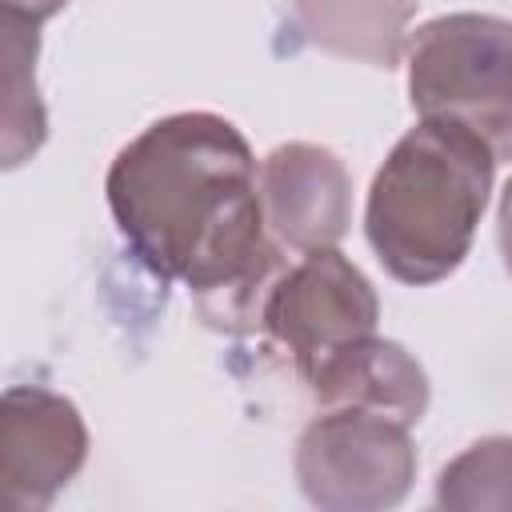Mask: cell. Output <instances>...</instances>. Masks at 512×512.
Returning a JSON list of instances; mask_svg holds the SVG:
<instances>
[{
	"instance_id": "1",
	"label": "cell",
	"mask_w": 512,
	"mask_h": 512,
	"mask_svg": "<svg viewBox=\"0 0 512 512\" xmlns=\"http://www.w3.org/2000/svg\"><path fill=\"white\" fill-rule=\"evenodd\" d=\"M108 208L128 248L184 284L204 320L248 332L284 272L244 132L216 112H176L128 140L108 168Z\"/></svg>"
},
{
	"instance_id": "2",
	"label": "cell",
	"mask_w": 512,
	"mask_h": 512,
	"mask_svg": "<svg viewBox=\"0 0 512 512\" xmlns=\"http://www.w3.org/2000/svg\"><path fill=\"white\" fill-rule=\"evenodd\" d=\"M496 152L464 124L420 120L376 168L364 232L388 276L436 284L460 268L484 216Z\"/></svg>"
},
{
	"instance_id": "3",
	"label": "cell",
	"mask_w": 512,
	"mask_h": 512,
	"mask_svg": "<svg viewBox=\"0 0 512 512\" xmlns=\"http://www.w3.org/2000/svg\"><path fill=\"white\" fill-rule=\"evenodd\" d=\"M408 96L420 120L472 128L512 160V24L484 12L436 16L408 40Z\"/></svg>"
},
{
	"instance_id": "4",
	"label": "cell",
	"mask_w": 512,
	"mask_h": 512,
	"mask_svg": "<svg viewBox=\"0 0 512 512\" xmlns=\"http://www.w3.org/2000/svg\"><path fill=\"white\" fill-rule=\"evenodd\" d=\"M376 316V292L364 272L336 248H316L284 264L256 312V328L280 344L296 376L312 384L332 360L376 336Z\"/></svg>"
},
{
	"instance_id": "5",
	"label": "cell",
	"mask_w": 512,
	"mask_h": 512,
	"mask_svg": "<svg viewBox=\"0 0 512 512\" xmlns=\"http://www.w3.org/2000/svg\"><path fill=\"white\" fill-rule=\"evenodd\" d=\"M412 424L380 408L340 404L316 416L296 444V476L312 504L332 512L392 508L416 476Z\"/></svg>"
},
{
	"instance_id": "6",
	"label": "cell",
	"mask_w": 512,
	"mask_h": 512,
	"mask_svg": "<svg viewBox=\"0 0 512 512\" xmlns=\"http://www.w3.org/2000/svg\"><path fill=\"white\" fill-rule=\"evenodd\" d=\"M88 432L72 400L48 388H8L0 424V480L12 508H44L76 476Z\"/></svg>"
},
{
	"instance_id": "7",
	"label": "cell",
	"mask_w": 512,
	"mask_h": 512,
	"mask_svg": "<svg viewBox=\"0 0 512 512\" xmlns=\"http://www.w3.org/2000/svg\"><path fill=\"white\" fill-rule=\"evenodd\" d=\"M348 172L316 144H280L260 164V200L280 248H332L348 228Z\"/></svg>"
},
{
	"instance_id": "8",
	"label": "cell",
	"mask_w": 512,
	"mask_h": 512,
	"mask_svg": "<svg viewBox=\"0 0 512 512\" xmlns=\"http://www.w3.org/2000/svg\"><path fill=\"white\" fill-rule=\"evenodd\" d=\"M308 392L324 408L340 404H360V408H380L388 416H400L404 424H416L428 408V380L420 364L392 340H364L340 360H332Z\"/></svg>"
},
{
	"instance_id": "9",
	"label": "cell",
	"mask_w": 512,
	"mask_h": 512,
	"mask_svg": "<svg viewBox=\"0 0 512 512\" xmlns=\"http://www.w3.org/2000/svg\"><path fill=\"white\" fill-rule=\"evenodd\" d=\"M300 32L336 56L396 68L416 0H292Z\"/></svg>"
},
{
	"instance_id": "10",
	"label": "cell",
	"mask_w": 512,
	"mask_h": 512,
	"mask_svg": "<svg viewBox=\"0 0 512 512\" xmlns=\"http://www.w3.org/2000/svg\"><path fill=\"white\" fill-rule=\"evenodd\" d=\"M436 500L460 512L512 508V436H488L464 448L440 472Z\"/></svg>"
},
{
	"instance_id": "11",
	"label": "cell",
	"mask_w": 512,
	"mask_h": 512,
	"mask_svg": "<svg viewBox=\"0 0 512 512\" xmlns=\"http://www.w3.org/2000/svg\"><path fill=\"white\" fill-rule=\"evenodd\" d=\"M4 56H8V100H4V164L16 168L44 140V108L36 96V76L28 56H36V24L4 16Z\"/></svg>"
},
{
	"instance_id": "12",
	"label": "cell",
	"mask_w": 512,
	"mask_h": 512,
	"mask_svg": "<svg viewBox=\"0 0 512 512\" xmlns=\"http://www.w3.org/2000/svg\"><path fill=\"white\" fill-rule=\"evenodd\" d=\"M8 20H24V24H40L52 12H60L68 0H0Z\"/></svg>"
},
{
	"instance_id": "13",
	"label": "cell",
	"mask_w": 512,
	"mask_h": 512,
	"mask_svg": "<svg viewBox=\"0 0 512 512\" xmlns=\"http://www.w3.org/2000/svg\"><path fill=\"white\" fill-rule=\"evenodd\" d=\"M500 252H504V268L512 272V180L500 196Z\"/></svg>"
}]
</instances>
